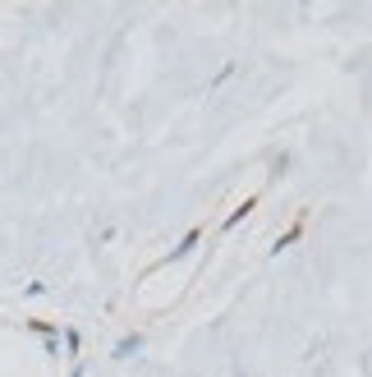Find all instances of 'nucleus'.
Instances as JSON below:
<instances>
[]
</instances>
